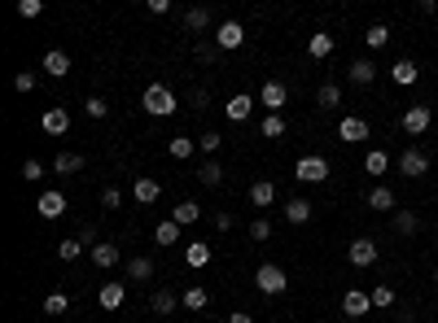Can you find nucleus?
Instances as JSON below:
<instances>
[{"instance_id": "f257e3e1", "label": "nucleus", "mask_w": 438, "mask_h": 323, "mask_svg": "<svg viewBox=\"0 0 438 323\" xmlns=\"http://www.w3.org/2000/svg\"><path fill=\"white\" fill-rule=\"evenodd\" d=\"M140 105H145V114H153V118H171L175 114V92L167 88V83H149Z\"/></svg>"}, {"instance_id": "f03ea898", "label": "nucleus", "mask_w": 438, "mask_h": 323, "mask_svg": "<svg viewBox=\"0 0 438 323\" xmlns=\"http://www.w3.org/2000/svg\"><path fill=\"white\" fill-rule=\"evenodd\" d=\"M254 284H259V293L276 297V293H285V289H289V275L281 271V267H272V262H263V267L254 271Z\"/></svg>"}, {"instance_id": "7ed1b4c3", "label": "nucleus", "mask_w": 438, "mask_h": 323, "mask_svg": "<svg viewBox=\"0 0 438 323\" xmlns=\"http://www.w3.org/2000/svg\"><path fill=\"white\" fill-rule=\"evenodd\" d=\"M294 179H303V184H325L329 162L320 158V153H307V158H298V166H294Z\"/></svg>"}, {"instance_id": "20e7f679", "label": "nucleus", "mask_w": 438, "mask_h": 323, "mask_svg": "<svg viewBox=\"0 0 438 323\" xmlns=\"http://www.w3.org/2000/svg\"><path fill=\"white\" fill-rule=\"evenodd\" d=\"M289 101V88L281 79H267L263 92H259V105H267V114H281V105Z\"/></svg>"}, {"instance_id": "39448f33", "label": "nucleus", "mask_w": 438, "mask_h": 323, "mask_svg": "<svg viewBox=\"0 0 438 323\" xmlns=\"http://www.w3.org/2000/svg\"><path fill=\"white\" fill-rule=\"evenodd\" d=\"M399 171L408 179H421V175H430V158H425L421 149H404L399 153Z\"/></svg>"}, {"instance_id": "423d86ee", "label": "nucleus", "mask_w": 438, "mask_h": 323, "mask_svg": "<svg viewBox=\"0 0 438 323\" xmlns=\"http://www.w3.org/2000/svg\"><path fill=\"white\" fill-rule=\"evenodd\" d=\"M430 123H434L430 105H412V110H404V131H408V136H421V131H430Z\"/></svg>"}, {"instance_id": "0eeeda50", "label": "nucleus", "mask_w": 438, "mask_h": 323, "mask_svg": "<svg viewBox=\"0 0 438 323\" xmlns=\"http://www.w3.org/2000/svg\"><path fill=\"white\" fill-rule=\"evenodd\" d=\"M347 258H351V267H373V262H377V241H369V236H360V241H351Z\"/></svg>"}, {"instance_id": "6e6552de", "label": "nucleus", "mask_w": 438, "mask_h": 323, "mask_svg": "<svg viewBox=\"0 0 438 323\" xmlns=\"http://www.w3.org/2000/svg\"><path fill=\"white\" fill-rule=\"evenodd\" d=\"M369 310H373V297H369V293L347 289V297H342V315H347V319H360V315H369Z\"/></svg>"}, {"instance_id": "1a4fd4ad", "label": "nucleus", "mask_w": 438, "mask_h": 323, "mask_svg": "<svg viewBox=\"0 0 438 323\" xmlns=\"http://www.w3.org/2000/svg\"><path fill=\"white\" fill-rule=\"evenodd\" d=\"M347 79L355 83V88H373V83H377V66L369 62V57H360V62H351Z\"/></svg>"}, {"instance_id": "9d476101", "label": "nucleus", "mask_w": 438, "mask_h": 323, "mask_svg": "<svg viewBox=\"0 0 438 323\" xmlns=\"http://www.w3.org/2000/svg\"><path fill=\"white\" fill-rule=\"evenodd\" d=\"M338 140H347V145L369 140V123H364V118H342V123H338Z\"/></svg>"}, {"instance_id": "9b49d317", "label": "nucleus", "mask_w": 438, "mask_h": 323, "mask_svg": "<svg viewBox=\"0 0 438 323\" xmlns=\"http://www.w3.org/2000/svg\"><path fill=\"white\" fill-rule=\"evenodd\" d=\"M215 44H219L223 53H228V49H241V44H245V31H241V22H223V27L215 31Z\"/></svg>"}, {"instance_id": "f8f14e48", "label": "nucleus", "mask_w": 438, "mask_h": 323, "mask_svg": "<svg viewBox=\"0 0 438 323\" xmlns=\"http://www.w3.org/2000/svg\"><path fill=\"white\" fill-rule=\"evenodd\" d=\"M132 197L140 201V206H153V201L162 197V184H158V179H149V175H140L136 184H132Z\"/></svg>"}, {"instance_id": "ddd939ff", "label": "nucleus", "mask_w": 438, "mask_h": 323, "mask_svg": "<svg viewBox=\"0 0 438 323\" xmlns=\"http://www.w3.org/2000/svg\"><path fill=\"white\" fill-rule=\"evenodd\" d=\"M35 210H40V219H62V214H66V197L62 193H40Z\"/></svg>"}, {"instance_id": "4468645a", "label": "nucleus", "mask_w": 438, "mask_h": 323, "mask_svg": "<svg viewBox=\"0 0 438 323\" xmlns=\"http://www.w3.org/2000/svg\"><path fill=\"white\" fill-rule=\"evenodd\" d=\"M44 131H49V136H66V131H70V114L62 110V105L44 110Z\"/></svg>"}, {"instance_id": "2eb2a0df", "label": "nucleus", "mask_w": 438, "mask_h": 323, "mask_svg": "<svg viewBox=\"0 0 438 323\" xmlns=\"http://www.w3.org/2000/svg\"><path fill=\"white\" fill-rule=\"evenodd\" d=\"M250 110H254V97H245V92H237V97L223 105V114H228L232 123H245V118H250Z\"/></svg>"}, {"instance_id": "dca6fc26", "label": "nucleus", "mask_w": 438, "mask_h": 323, "mask_svg": "<svg viewBox=\"0 0 438 323\" xmlns=\"http://www.w3.org/2000/svg\"><path fill=\"white\" fill-rule=\"evenodd\" d=\"M272 201H276V184H272V179H259V184H250V206L267 210Z\"/></svg>"}, {"instance_id": "f3484780", "label": "nucleus", "mask_w": 438, "mask_h": 323, "mask_svg": "<svg viewBox=\"0 0 438 323\" xmlns=\"http://www.w3.org/2000/svg\"><path fill=\"white\" fill-rule=\"evenodd\" d=\"M311 201H303V197H294V201H285V223H294V227H303L307 219H311Z\"/></svg>"}, {"instance_id": "a211bd4d", "label": "nucleus", "mask_w": 438, "mask_h": 323, "mask_svg": "<svg viewBox=\"0 0 438 323\" xmlns=\"http://www.w3.org/2000/svg\"><path fill=\"white\" fill-rule=\"evenodd\" d=\"M123 284H118V280H110V284H101V293H97V302H101V310H118V306H123Z\"/></svg>"}, {"instance_id": "6ab92c4d", "label": "nucleus", "mask_w": 438, "mask_h": 323, "mask_svg": "<svg viewBox=\"0 0 438 323\" xmlns=\"http://www.w3.org/2000/svg\"><path fill=\"white\" fill-rule=\"evenodd\" d=\"M88 254H92V262H97L101 271H110V267H118V258H123V254H118V245H92Z\"/></svg>"}, {"instance_id": "aec40b11", "label": "nucleus", "mask_w": 438, "mask_h": 323, "mask_svg": "<svg viewBox=\"0 0 438 323\" xmlns=\"http://www.w3.org/2000/svg\"><path fill=\"white\" fill-rule=\"evenodd\" d=\"M44 70H49L53 79H66L70 75V57L62 49H53V53H44Z\"/></svg>"}, {"instance_id": "412c9836", "label": "nucleus", "mask_w": 438, "mask_h": 323, "mask_svg": "<svg viewBox=\"0 0 438 323\" xmlns=\"http://www.w3.org/2000/svg\"><path fill=\"white\" fill-rule=\"evenodd\" d=\"M307 53H311L316 62H325V57L333 53V35H329V31H316L311 40H307Z\"/></svg>"}, {"instance_id": "4be33fe9", "label": "nucleus", "mask_w": 438, "mask_h": 323, "mask_svg": "<svg viewBox=\"0 0 438 323\" xmlns=\"http://www.w3.org/2000/svg\"><path fill=\"white\" fill-rule=\"evenodd\" d=\"M316 105H320V110H338V105H342V88H338V83H320Z\"/></svg>"}, {"instance_id": "5701e85b", "label": "nucleus", "mask_w": 438, "mask_h": 323, "mask_svg": "<svg viewBox=\"0 0 438 323\" xmlns=\"http://www.w3.org/2000/svg\"><path fill=\"white\" fill-rule=\"evenodd\" d=\"M153 241H158V245H175V241H180V223H175V219H162L158 227H153Z\"/></svg>"}, {"instance_id": "b1692460", "label": "nucleus", "mask_w": 438, "mask_h": 323, "mask_svg": "<svg viewBox=\"0 0 438 323\" xmlns=\"http://www.w3.org/2000/svg\"><path fill=\"white\" fill-rule=\"evenodd\" d=\"M53 171L57 175H79V171H84V158H79V153H57Z\"/></svg>"}, {"instance_id": "393cba45", "label": "nucleus", "mask_w": 438, "mask_h": 323, "mask_svg": "<svg viewBox=\"0 0 438 323\" xmlns=\"http://www.w3.org/2000/svg\"><path fill=\"white\" fill-rule=\"evenodd\" d=\"M175 302H180V297H175L171 289H158V293H153V297H149V306H153V315H171V310H175Z\"/></svg>"}, {"instance_id": "a878e982", "label": "nucleus", "mask_w": 438, "mask_h": 323, "mask_svg": "<svg viewBox=\"0 0 438 323\" xmlns=\"http://www.w3.org/2000/svg\"><path fill=\"white\" fill-rule=\"evenodd\" d=\"M369 206H373V210H395V188L377 184L373 193H369Z\"/></svg>"}, {"instance_id": "bb28decb", "label": "nucleus", "mask_w": 438, "mask_h": 323, "mask_svg": "<svg viewBox=\"0 0 438 323\" xmlns=\"http://www.w3.org/2000/svg\"><path fill=\"white\" fill-rule=\"evenodd\" d=\"M417 75H421V70H417V62H408V57L390 66V79H395V83H417Z\"/></svg>"}, {"instance_id": "cd10ccee", "label": "nucleus", "mask_w": 438, "mask_h": 323, "mask_svg": "<svg viewBox=\"0 0 438 323\" xmlns=\"http://www.w3.org/2000/svg\"><path fill=\"white\" fill-rule=\"evenodd\" d=\"M184 27H188V31H206V27H210V9H206V5L188 9V14H184Z\"/></svg>"}, {"instance_id": "c85d7f7f", "label": "nucleus", "mask_w": 438, "mask_h": 323, "mask_svg": "<svg viewBox=\"0 0 438 323\" xmlns=\"http://www.w3.org/2000/svg\"><path fill=\"white\" fill-rule=\"evenodd\" d=\"M171 219L180 223V227H188V223H197V219H202V206H193V201H180V206H175V214H171Z\"/></svg>"}, {"instance_id": "c756f323", "label": "nucleus", "mask_w": 438, "mask_h": 323, "mask_svg": "<svg viewBox=\"0 0 438 323\" xmlns=\"http://www.w3.org/2000/svg\"><path fill=\"white\" fill-rule=\"evenodd\" d=\"M193 149H197V140H188V136H175L171 145H167V153L175 162H184V158H193Z\"/></svg>"}, {"instance_id": "7c9ffc66", "label": "nucleus", "mask_w": 438, "mask_h": 323, "mask_svg": "<svg viewBox=\"0 0 438 323\" xmlns=\"http://www.w3.org/2000/svg\"><path fill=\"white\" fill-rule=\"evenodd\" d=\"M184 262H188V267H206V262H210V245H202V241L188 245L184 249Z\"/></svg>"}, {"instance_id": "2f4dec72", "label": "nucleus", "mask_w": 438, "mask_h": 323, "mask_svg": "<svg viewBox=\"0 0 438 323\" xmlns=\"http://www.w3.org/2000/svg\"><path fill=\"white\" fill-rule=\"evenodd\" d=\"M417 227H421V219H417V214H408V210H395V232H399V236H412Z\"/></svg>"}, {"instance_id": "473e14b6", "label": "nucleus", "mask_w": 438, "mask_h": 323, "mask_svg": "<svg viewBox=\"0 0 438 323\" xmlns=\"http://www.w3.org/2000/svg\"><path fill=\"white\" fill-rule=\"evenodd\" d=\"M197 179H202L206 188H219L223 184V166L219 162H202V175H197Z\"/></svg>"}, {"instance_id": "72a5a7b5", "label": "nucleus", "mask_w": 438, "mask_h": 323, "mask_svg": "<svg viewBox=\"0 0 438 323\" xmlns=\"http://www.w3.org/2000/svg\"><path fill=\"white\" fill-rule=\"evenodd\" d=\"M66 310H70L66 293H49V297H44V315H66Z\"/></svg>"}, {"instance_id": "f704fd0d", "label": "nucleus", "mask_w": 438, "mask_h": 323, "mask_svg": "<svg viewBox=\"0 0 438 323\" xmlns=\"http://www.w3.org/2000/svg\"><path fill=\"white\" fill-rule=\"evenodd\" d=\"M386 166H390V158H386L382 149H373L369 158H364V171H369V175H386Z\"/></svg>"}, {"instance_id": "c9c22d12", "label": "nucleus", "mask_w": 438, "mask_h": 323, "mask_svg": "<svg viewBox=\"0 0 438 323\" xmlns=\"http://www.w3.org/2000/svg\"><path fill=\"white\" fill-rule=\"evenodd\" d=\"M127 275H132V280H149V275H153V258H132V262H127Z\"/></svg>"}, {"instance_id": "e433bc0d", "label": "nucleus", "mask_w": 438, "mask_h": 323, "mask_svg": "<svg viewBox=\"0 0 438 323\" xmlns=\"http://www.w3.org/2000/svg\"><path fill=\"white\" fill-rule=\"evenodd\" d=\"M259 131H263V136H267V140H276V136H285V118H281V114H267V118H263V127H259Z\"/></svg>"}, {"instance_id": "4c0bfd02", "label": "nucleus", "mask_w": 438, "mask_h": 323, "mask_svg": "<svg viewBox=\"0 0 438 323\" xmlns=\"http://www.w3.org/2000/svg\"><path fill=\"white\" fill-rule=\"evenodd\" d=\"M364 44H369V49H386V44H390V31L382 27V22H377V27H369V35H364Z\"/></svg>"}, {"instance_id": "58836bf2", "label": "nucleus", "mask_w": 438, "mask_h": 323, "mask_svg": "<svg viewBox=\"0 0 438 323\" xmlns=\"http://www.w3.org/2000/svg\"><path fill=\"white\" fill-rule=\"evenodd\" d=\"M369 297H373V306H377V310H386V306H395V289H390V284H377V289H373Z\"/></svg>"}, {"instance_id": "ea45409f", "label": "nucleus", "mask_w": 438, "mask_h": 323, "mask_svg": "<svg viewBox=\"0 0 438 323\" xmlns=\"http://www.w3.org/2000/svg\"><path fill=\"white\" fill-rule=\"evenodd\" d=\"M79 254H84V241H62V245H57V258H62V262H75Z\"/></svg>"}, {"instance_id": "a19ab883", "label": "nucleus", "mask_w": 438, "mask_h": 323, "mask_svg": "<svg viewBox=\"0 0 438 323\" xmlns=\"http://www.w3.org/2000/svg\"><path fill=\"white\" fill-rule=\"evenodd\" d=\"M206 302H210L206 289H188V293H184V306H188V310H206Z\"/></svg>"}, {"instance_id": "79ce46f5", "label": "nucleus", "mask_w": 438, "mask_h": 323, "mask_svg": "<svg viewBox=\"0 0 438 323\" xmlns=\"http://www.w3.org/2000/svg\"><path fill=\"white\" fill-rule=\"evenodd\" d=\"M84 114H88V118H105V114H110V105H105L101 97H88V101H84Z\"/></svg>"}, {"instance_id": "37998d69", "label": "nucleus", "mask_w": 438, "mask_h": 323, "mask_svg": "<svg viewBox=\"0 0 438 323\" xmlns=\"http://www.w3.org/2000/svg\"><path fill=\"white\" fill-rule=\"evenodd\" d=\"M193 53H197V62H215V57H219L223 49H219V44H206V40H197V49H193Z\"/></svg>"}, {"instance_id": "c03bdc74", "label": "nucleus", "mask_w": 438, "mask_h": 323, "mask_svg": "<svg viewBox=\"0 0 438 323\" xmlns=\"http://www.w3.org/2000/svg\"><path fill=\"white\" fill-rule=\"evenodd\" d=\"M40 14H44L40 0H18V18H40Z\"/></svg>"}, {"instance_id": "a18cd8bd", "label": "nucleus", "mask_w": 438, "mask_h": 323, "mask_svg": "<svg viewBox=\"0 0 438 323\" xmlns=\"http://www.w3.org/2000/svg\"><path fill=\"white\" fill-rule=\"evenodd\" d=\"M267 236H272V223L267 219H254L250 223V241H267Z\"/></svg>"}, {"instance_id": "49530a36", "label": "nucleus", "mask_w": 438, "mask_h": 323, "mask_svg": "<svg viewBox=\"0 0 438 323\" xmlns=\"http://www.w3.org/2000/svg\"><path fill=\"white\" fill-rule=\"evenodd\" d=\"M35 83H40V79H35L31 70H22V75H14V88H18V92H35Z\"/></svg>"}, {"instance_id": "de8ad7c7", "label": "nucleus", "mask_w": 438, "mask_h": 323, "mask_svg": "<svg viewBox=\"0 0 438 323\" xmlns=\"http://www.w3.org/2000/svg\"><path fill=\"white\" fill-rule=\"evenodd\" d=\"M101 206H105V210H118V206H123V193H118V188H105V193H101Z\"/></svg>"}, {"instance_id": "09e8293b", "label": "nucleus", "mask_w": 438, "mask_h": 323, "mask_svg": "<svg viewBox=\"0 0 438 323\" xmlns=\"http://www.w3.org/2000/svg\"><path fill=\"white\" fill-rule=\"evenodd\" d=\"M40 175H44V166L35 162V158H31V162H22V179H27V184H31V179H40Z\"/></svg>"}, {"instance_id": "8fccbe9b", "label": "nucleus", "mask_w": 438, "mask_h": 323, "mask_svg": "<svg viewBox=\"0 0 438 323\" xmlns=\"http://www.w3.org/2000/svg\"><path fill=\"white\" fill-rule=\"evenodd\" d=\"M223 145V136H219V131H206V136H202V153H215Z\"/></svg>"}, {"instance_id": "3c124183", "label": "nucleus", "mask_w": 438, "mask_h": 323, "mask_svg": "<svg viewBox=\"0 0 438 323\" xmlns=\"http://www.w3.org/2000/svg\"><path fill=\"white\" fill-rule=\"evenodd\" d=\"M145 9H149V14H153V18H162V14H171V0H149V5H145Z\"/></svg>"}, {"instance_id": "603ef678", "label": "nucleus", "mask_w": 438, "mask_h": 323, "mask_svg": "<svg viewBox=\"0 0 438 323\" xmlns=\"http://www.w3.org/2000/svg\"><path fill=\"white\" fill-rule=\"evenodd\" d=\"M215 227H219V232H228V227H232V214L219 210V214H215Z\"/></svg>"}, {"instance_id": "864d4df0", "label": "nucleus", "mask_w": 438, "mask_h": 323, "mask_svg": "<svg viewBox=\"0 0 438 323\" xmlns=\"http://www.w3.org/2000/svg\"><path fill=\"white\" fill-rule=\"evenodd\" d=\"M228 323H254V319L245 315V310H232V315H228Z\"/></svg>"}, {"instance_id": "5fc2aeb1", "label": "nucleus", "mask_w": 438, "mask_h": 323, "mask_svg": "<svg viewBox=\"0 0 438 323\" xmlns=\"http://www.w3.org/2000/svg\"><path fill=\"white\" fill-rule=\"evenodd\" d=\"M434 284H438V267H434Z\"/></svg>"}]
</instances>
